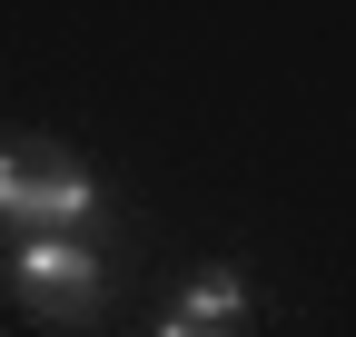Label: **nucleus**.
Segmentation results:
<instances>
[{"instance_id":"obj_2","label":"nucleus","mask_w":356,"mask_h":337,"mask_svg":"<svg viewBox=\"0 0 356 337\" xmlns=\"http://www.w3.org/2000/svg\"><path fill=\"white\" fill-rule=\"evenodd\" d=\"M20 288H30V308L40 318H99V258L89 248H70V238H30L20 248Z\"/></svg>"},{"instance_id":"obj_3","label":"nucleus","mask_w":356,"mask_h":337,"mask_svg":"<svg viewBox=\"0 0 356 337\" xmlns=\"http://www.w3.org/2000/svg\"><path fill=\"white\" fill-rule=\"evenodd\" d=\"M228 318H238V278H228V268H208V278L188 288V327H228Z\"/></svg>"},{"instance_id":"obj_4","label":"nucleus","mask_w":356,"mask_h":337,"mask_svg":"<svg viewBox=\"0 0 356 337\" xmlns=\"http://www.w3.org/2000/svg\"><path fill=\"white\" fill-rule=\"evenodd\" d=\"M159 337H218V327H188V318H178V327H159Z\"/></svg>"},{"instance_id":"obj_1","label":"nucleus","mask_w":356,"mask_h":337,"mask_svg":"<svg viewBox=\"0 0 356 337\" xmlns=\"http://www.w3.org/2000/svg\"><path fill=\"white\" fill-rule=\"evenodd\" d=\"M89 208V168L60 139H10L0 149V219H79Z\"/></svg>"}]
</instances>
